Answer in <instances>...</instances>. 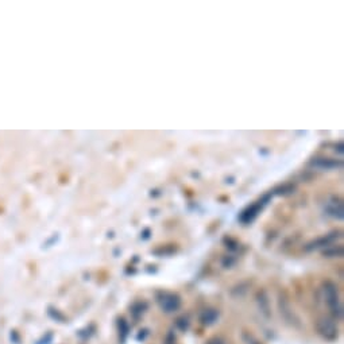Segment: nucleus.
I'll return each instance as SVG.
<instances>
[{
  "label": "nucleus",
  "mask_w": 344,
  "mask_h": 344,
  "mask_svg": "<svg viewBox=\"0 0 344 344\" xmlns=\"http://www.w3.org/2000/svg\"><path fill=\"white\" fill-rule=\"evenodd\" d=\"M316 331L321 338L328 342H335L339 338V328L335 320L328 317H320L316 321Z\"/></svg>",
  "instance_id": "f257e3e1"
},
{
  "label": "nucleus",
  "mask_w": 344,
  "mask_h": 344,
  "mask_svg": "<svg viewBox=\"0 0 344 344\" xmlns=\"http://www.w3.org/2000/svg\"><path fill=\"white\" fill-rule=\"evenodd\" d=\"M158 302H159L161 309L166 313H173L178 311V308L181 305V300L173 293H163L158 298Z\"/></svg>",
  "instance_id": "f03ea898"
},
{
  "label": "nucleus",
  "mask_w": 344,
  "mask_h": 344,
  "mask_svg": "<svg viewBox=\"0 0 344 344\" xmlns=\"http://www.w3.org/2000/svg\"><path fill=\"white\" fill-rule=\"evenodd\" d=\"M219 319V312L216 309H205L204 312L201 313L200 323L203 326L211 327L213 326Z\"/></svg>",
  "instance_id": "7ed1b4c3"
},
{
  "label": "nucleus",
  "mask_w": 344,
  "mask_h": 344,
  "mask_svg": "<svg viewBox=\"0 0 344 344\" xmlns=\"http://www.w3.org/2000/svg\"><path fill=\"white\" fill-rule=\"evenodd\" d=\"M243 339L244 344H261V342H259L258 339L254 338L252 335H250V333H244Z\"/></svg>",
  "instance_id": "20e7f679"
},
{
  "label": "nucleus",
  "mask_w": 344,
  "mask_h": 344,
  "mask_svg": "<svg viewBox=\"0 0 344 344\" xmlns=\"http://www.w3.org/2000/svg\"><path fill=\"white\" fill-rule=\"evenodd\" d=\"M205 344H227V342L221 336H212V338L206 340Z\"/></svg>",
  "instance_id": "39448f33"
}]
</instances>
